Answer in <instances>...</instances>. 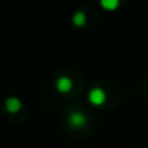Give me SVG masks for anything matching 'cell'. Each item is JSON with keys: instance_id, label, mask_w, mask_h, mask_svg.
Instances as JSON below:
<instances>
[{"instance_id": "8992f818", "label": "cell", "mask_w": 148, "mask_h": 148, "mask_svg": "<svg viewBox=\"0 0 148 148\" xmlns=\"http://www.w3.org/2000/svg\"><path fill=\"white\" fill-rule=\"evenodd\" d=\"M100 6L105 9V10H116L118 6H119V0H100Z\"/></svg>"}, {"instance_id": "7a4b0ae2", "label": "cell", "mask_w": 148, "mask_h": 148, "mask_svg": "<svg viewBox=\"0 0 148 148\" xmlns=\"http://www.w3.org/2000/svg\"><path fill=\"white\" fill-rule=\"evenodd\" d=\"M89 102L95 106H102L106 102V93L100 87H93L89 92Z\"/></svg>"}, {"instance_id": "5b68a950", "label": "cell", "mask_w": 148, "mask_h": 148, "mask_svg": "<svg viewBox=\"0 0 148 148\" xmlns=\"http://www.w3.org/2000/svg\"><path fill=\"white\" fill-rule=\"evenodd\" d=\"M86 13L84 12H76L74 13V16H73V23L76 25V26H79V28H82V26H84L86 25Z\"/></svg>"}, {"instance_id": "277c9868", "label": "cell", "mask_w": 148, "mask_h": 148, "mask_svg": "<svg viewBox=\"0 0 148 148\" xmlns=\"http://www.w3.org/2000/svg\"><path fill=\"white\" fill-rule=\"evenodd\" d=\"M5 106H6L8 112H10V113H16V112L21 110V108H22V102H21L18 97H9V99L6 100Z\"/></svg>"}, {"instance_id": "6da1fadb", "label": "cell", "mask_w": 148, "mask_h": 148, "mask_svg": "<svg viewBox=\"0 0 148 148\" xmlns=\"http://www.w3.org/2000/svg\"><path fill=\"white\" fill-rule=\"evenodd\" d=\"M68 123L74 129H82L87 125V116L82 112H73L68 116Z\"/></svg>"}, {"instance_id": "3957f363", "label": "cell", "mask_w": 148, "mask_h": 148, "mask_svg": "<svg viewBox=\"0 0 148 148\" xmlns=\"http://www.w3.org/2000/svg\"><path fill=\"white\" fill-rule=\"evenodd\" d=\"M55 89L61 93V95H65L68 92H71L73 89V80L67 76H61L57 82H55Z\"/></svg>"}]
</instances>
